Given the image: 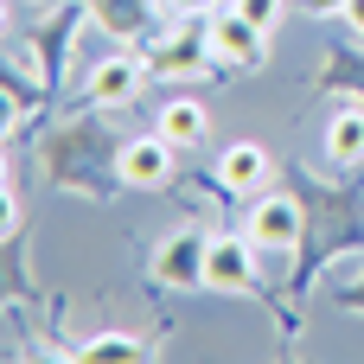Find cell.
Returning a JSON list of instances; mask_svg holds the SVG:
<instances>
[{"label": "cell", "mask_w": 364, "mask_h": 364, "mask_svg": "<svg viewBox=\"0 0 364 364\" xmlns=\"http://www.w3.org/2000/svg\"><path fill=\"white\" fill-rule=\"evenodd\" d=\"M301 230H307V218H301V198H288V192H262V198L250 205V237H256V250H269V256H288V250L301 243Z\"/></svg>", "instance_id": "2"}, {"label": "cell", "mask_w": 364, "mask_h": 364, "mask_svg": "<svg viewBox=\"0 0 364 364\" xmlns=\"http://www.w3.org/2000/svg\"><path fill=\"white\" fill-rule=\"evenodd\" d=\"M346 26H352V32L364 38V0H346Z\"/></svg>", "instance_id": "12"}, {"label": "cell", "mask_w": 364, "mask_h": 364, "mask_svg": "<svg viewBox=\"0 0 364 364\" xmlns=\"http://www.w3.org/2000/svg\"><path fill=\"white\" fill-rule=\"evenodd\" d=\"M19 6H51V0H19Z\"/></svg>", "instance_id": "15"}, {"label": "cell", "mask_w": 364, "mask_h": 364, "mask_svg": "<svg viewBox=\"0 0 364 364\" xmlns=\"http://www.w3.org/2000/svg\"><path fill=\"white\" fill-rule=\"evenodd\" d=\"M179 13H218V0H173Z\"/></svg>", "instance_id": "13"}, {"label": "cell", "mask_w": 364, "mask_h": 364, "mask_svg": "<svg viewBox=\"0 0 364 364\" xmlns=\"http://www.w3.org/2000/svg\"><path fill=\"white\" fill-rule=\"evenodd\" d=\"M173 141L154 128V134H134V141H122V154H115V173H122V186H166L173 179Z\"/></svg>", "instance_id": "5"}, {"label": "cell", "mask_w": 364, "mask_h": 364, "mask_svg": "<svg viewBox=\"0 0 364 364\" xmlns=\"http://www.w3.org/2000/svg\"><path fill=\"white\" fill-rule=\"evenodd\" d=\"M269 173H275V160H269V147L262 141H230L224 154H218V179L230 186V192H262L269 186Z\"/></svg>", "instance_id": "7"}, {"label": "cell", "mask_w": 364, "mask_h": 364, "mask_svg": "<svg viewBox=\"0 0 364 364\" xmlns=\"http://www.w3.org/2000/svg\"><path fill=\"white\" fill-rule=\"evenodd\" d=\"M307 13H346V0H307Z\"/></svg>", "instance_id": "14"}, {"label": "cell", "mask_w": 364, "mask_h": 364, "mask_svg": "<svg viewBox=\"0 0 364 364\" xmlns=\"http://www.w3.org/2000/svg\"><path fill=\"white\" fill-rule=\"evenodd\" d=\"M205 45H211L218 64H237V70H256V64L269 58V32H262L256 19H243L237 6H218V13H211Z\"/></svg>", "instance_id": "1"}, {"label": "cell", "mask_w": 364, "mask_h": 364, "mask_svg": "<svg viewBox=\"0 0 364 364\" xmlns=\"http://www.w3.org/2000/svg\"><path fill=\"white\" fill-rule=\"evenodd\" d=\"M83 358H102V364H134V358H147V346H141L134 333H96V339L83 346Z\"/></svg>", "instance_id": "10"}, {"label": "cell", "mask_w": 364, "mask_h": 364, "mask_svg": "<svg viewBox=\"0 0 364 364\" xmlns=\"http://www.w3.org/2000/svg\"><path fill=\"white\" fill-rule=\"evenodd\" d=\"M205 288L218 294H250L256 288V237H211L205 243Z\"/></svg>", "instance_id": "3"}, {"label": "cell", "mask_w": 364, "mask_h": 364, "mask_svg": "<svg viewBox=\"0 0 364 364\" xmlns=\"http://www.w3.org/2000/svg\"><path fill=\"white\" fill-rule=\"evenodd\" d=\"M205 243H211V237H198V230L166 237L160 256H154V275H160L166 288H205Z\"/></svg>", "instance_id": "6"}, {"label": "cell", "mask_w": 364, "mask_h": 364, "mask_svg": "<svg viewBox=\"0 0 364 364\" xmlns=\"http://www.w3.org/2000/svg\"><path fill=\"white\" fill-rule=\"evenodd\" d=\"M173 147H198L205 134H211V109L198 102V96H166L160 102V122H154Z\"/></svg>", "instance_id": "8"}, {"label": "cell", "mask_w": 364, "mask_h": 364, "mask_svg": "<svg viewBox=\"0 0 364 364\" xmlns=\"http://www.w3.org/2000/svg\"><path fill=\"white\" fill-rule=\"evenodd\" d=\"M243 19H256L262 32H275V19H282V0H230Z\"/></svg>", "instance_id": "11"}, {"label": "cell", "mask_w": 364, "mask_h": 364, "mask_svg": "<svg viewBox=\"0 0 364 364\" xmlns=\"http://www.w3.org/2000/svg\"><path fill=\"white\" fill-rule=\"evenodd\" d=\"M326 154H333L339 166H358L364 160V109H339V115L326 122Z\"/></svg>", "instance_id": "9"}, {"label": "cell", "mask_w": 364, "mask_h": 364, "mask_svg": "<svg viewBox=\"0 0 364 364\" xmlns=\"http://www.w3.org/2000/svg\"><path fill=\"white\" fill-rule=\"evenodd\" d=\"M154 64H141L134 51H115V58H96L90 64V77H83V90L102 102V109H128L134 96H141V77H147Z\"/></svg>", "instance_id": "4"}]
</instances>
